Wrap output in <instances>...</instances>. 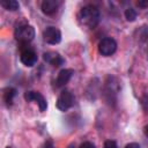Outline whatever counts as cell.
<instances>
[{"label":"cell","instance_id":"obj_1","mask_svg":"<svg viewBox=\"0 0 148 148\" xmlns=\"http://www.w3.org/2000/svg\"><path fill=\"white\" fill-rule=\"evenodd\" d=\"M101 20L99 9L94 5L83 6L77 13V21L82 27L88 29H94L97 27Z\"/></svg>","mask_w":148,"mask_h":148},{"label":"cell","instance_id":"obj_2","mask_svg":"<svg viewBox=\"0 0 148 148\" xmlns=\"http://www.w3.org/2000/svg\"><path fill=\"white\" fill-rule=\"evenodd\" d=\"M35 28L28 23H20L14 30V37L21 44H29L35 38Z\"/></svg>","mask_w":148,"mask_h":148},{"label":"cell","instance_id":"obj_3","mask_svg":"<svg viewBox=\"0 0 148 148\" xmlns=\"http://www.w3.org/2000/svg\"><path fill=\"white\" fill-rule=\"evenodd\" d=\"M74 101H75L74 95L69 90H62L57 98L56 106L59 111L65 112V111H68L74 105Z\"/></svg>","mask_w":148,"mask_h":148},{"label":"cell","instance_id":"obj_4","mask_svg":"<svg viewBox=\"0 0 148 148\" xmlns=\"http://www.w3.org/2000/svg\"><path fill=\"white\" fill-rule=\"evenodd\" d=\"M98 52L104 57H110L117 51V42L111 37L102 38L98 43Z\"/></svg>","mask_w":148,"mask_h":148},{"label":"cell","instance_id":"obj_5","mask_svg":"<svg viewBox=\"0 0 148 148\" xmlns=\"http://www.w3.org/2000/svg\"><path fill=\"white\" fill-rule=\"evenodd\" d=\"M43 39L45 43L56 45L61 42V32L56 27H46L43 30Z\"/></svg>","mask_w":148,"mask_h":148},{"label":"cell","instance_id":"obj_6","mask_svg":"<svg viewBox=\"0 0 148 148\" xmlns=\"http://www.w3.org/2000/svg\"><path fill=\"white\" fill-rule=\"evenodd\" d=\"M24 99H25L27 102H31V101L36 102L40 111H45V110L47 109V102H46V99H45L44 96H43L40 92H38V91H32V90L25 91V92H24Z\"/></svg>","mask_w":148,"mask_h":148},{"label":"cell","instance_id":"obj_7","mask_svg":"<svg viewBox=\"0 0 148 148\" xmlns=\"http://www.w3.org/2000/svg\"><path fill=\"white\" fill-rule=\"evenodd\" d=\"M20 60L21 62L27 66V67H32L34 65H36L37 62V54L36 52L30 49V47H25L24 50L21 51V54H20Z\"/></svg>","mask_w":148,"mask_h":148},{"label":"cell","instance_id":"obj_8","mask_svg":"<svg viewBox=\"0 0 148 148\" xmlns=\"http://www.w3.org/2000/svg\"><path fill=\"white\" fill-rule=\"evenodd\" d=\"M43 59L45 62L52 65L53 67H59L61 65H64L65 60L64 58L58 53V52H54V51H47L43 54Z\"/></svg>","mask_w":148,"mask_h":148},{"label":"cell","instance_id":"obj_9","mask_svg":"<svg viewBox=\"0 0 148 148\" xmlns=\"http://www.w3.org/2000/svg\"><path fill=\"white\" fill-rule=\"evenodd\" d=\"M73 74H74V71L71 69V68H64V69H61V71L58 73V75H57L56 86H57L58 88L65 87V86L69 82V80L72 79Z\"/></svg>","mask_w":148,"mask_h":148},{"label":"cell","instance_id":"obj_10","mask_svg":"<svg viewBox=\"0 0 148 148\" xmlns=\"http://www.w3.org/2000/svg\"><path fill=\"white\" fill-rule=\"evenodd\" d=\"M60 5H61V1L59 0H44L42 2L40 8L45 15H53L54 13H57Z\"/></svg>","mask_w":148,"mask_h":148},{"label":"cell","instance_id":"obj_11","mask_svg":"<svg viewBox=\"0 0 148 148\" xmlns=\"http://www.w3.org/2000/svg\"><path fill=\"white\" fill-rule=\"evenodd\" d=\"M15 95H16V89H14L12 87H7V88L3 89L2 96H3V101H5V103H6L7 106H10L13 104V101H14Z\"/></svg>","mask_w":148,"mask_h":148},{"label":"cell","instance_id":"obj_12","mask_svg":"<svg viewBox=\"0 0 148 148\" xmlns=\"http://www.w3.org/2000/svg\"><path fill=\"white\" fill-rule=\"evenodd\" d=\"M0 5H1V7H3L7 10H10V12H15L20 8V5L16 0H3L0 2Z\"/></svg>","mask_w":148,"mask_h":148},{"label":"cell","instance_id":"obj_13","mask_svg":"<svg viewBox=\"0 0 148 148\" xmlns=\"http://www.w3.org/2000/svg\"><path fill=\"white\" fill-rule=\"evenodd\" d=\"M124 14H125V18L128 22H134L136 20V16H138V13L134 8H127Z\"/></svg>","mask_w":148,"mask_h":148},{"label":"cell","instance_id":"obj_14","mask_svg":"<svg viewBox=\"0 0 148 148\" xmlns=\"http://www.w3.org/2000/svg\"><path fill=\"white\" fill-rule=\"evenodd\" d=\"M141 105L145 111H148V94H146L145 96H142L141 98Z\"/></svg>","mask_w":148,"mask_h":148},{"label":"cell","instance_id":"obj_15","mask_svg":"<svg viewBox=\"0 0 148 148\" xmlns=\"http://www.w3.org/2000/svg\"><path fill=\"white\" fill-rule=\"evenodd\" d=\"M103 148H118V147H117V143L113 140H108V141L104 142Z\"/></svg>","mask_w":148,"mask_h":148},{"label":"cell","instance_id":"obj_16","mask_svg":"<svg viewBox=\"0 0 148 148\" xmlns=\"http://www.w3.org/2000/svg\"><path fill=\"white\" fill-rule=\"evenodd\" d=\"M80 148H96V146L92 143V142H89V141H86L83 143H81Z\"/></svg>","mask_w":148,"mask_h":148},{"label":"cell","instance_id":"obj_17","mask_svg":"<svg viewBox=\"0 0 148 148\" xmlns=\"http://www.w3.org/2000/svg\"><path fill=\"white\" fill-rule=\"evenodd\" d=\"M136 6L140 8H147L148 7V0H140L136 2Z\"/></svg>","mask_w":148,"mask_h":148},{"label":"cell","instance_id":"obj_18","mask_svg":"<svg viewBox=\"0 0 148 148\" xmlns=\"http://www.w3.org/2000/svg\"><path fill=\"white\" fill-rule=\"evenodd\" d=\"M125 148H141V147H140V145L136 143V142H130V143H127V145L125 146Z\"/></svg>","mask_w":148,"mask_h":148},{"label":"cell","instance_id":"obj_19","mask_svg":"<svg viewBox=\"0 0 148 148\" xmlns=\"http://www.w3.org/2000/svg\"><path fill=\"white\" fill-rule=\"evenodd\" d=\"M42 148H52V141L51 140H46L44 142V145L42 146Z\"/></svg>","mask_w":148,"mask_h":148},{"label":"cell","instance_id":"obj_20","mask_svg":"<svg viewBox=\"0 0 148 148\" xmlns=\"http://www.w3.org/2000/svg\"><path fill=\"white\" fill-rule=\"evenodd\" d=\"M143 134L148 138V125H146V126L143 127Z\"/></svg>","mask_w":148,"mask_h":148},{"label":"cell","instance_id":"obj_21","mask_svg":"<svg viewBox=\"0 0 148 148\" xmlns=\"http://www.w3.org/2000/svg\"><path fill=\"white\" fill-rule=\"evenodd\" d=\"M68 148H75V147H74V146H73V145H71V146H69V147H68Z\"/></svg>","mask_w":148,"mask_h":148},{"label":"cell","instance_id":"obj_22","mask_svg":"<svg viewBox=\"0 0 148 148\" xmlns=\"http://www.w3.org/2000/svg\"><path fill=\"white\" fill-rule=\"evenodd\" d=\"M6 148H12V147H6Z\"/></svg>","mask_w":148,"mask_h":148}]
</instances>
